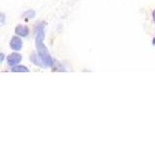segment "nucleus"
<instances>
[{
  "label": "nucleus",
  "mask_w": 155,
  "mask_h": 145,
  "mask_svg": "<svg viewBox=\"0 0 155 145\" xmlns=\"http://www.w3.org/2000/svg\"><path fill=\"white\" fill-rule=\"evenodd\" d=\"M45 21H39L36 23L35 28H34V33H35V44H36V50L37 54L40 56L44 65L46 67H52L54 64L51 53L48 52L47 47L44 44L45 40Z\"/></svg>",
  "instance_id": "f257e3e1"
},
{
  "label": "nucleus",
  "mask_w": 155,
  "mask_h": 145,
  "mask_svg": "<svg viewBox=\"0 0 155 145\" xmlns=\"http://www.w3.org/2000/svg\"><path fill=\"white\" fill-rule=\"evenodd\" d=\"M22 46H23V44H22L21 37L18 35H15L12 37L11 41H10V47H11L13 50L19 51L22 48Z\"/></svg>",
  "instance_id": "f03ea898"
},
{
  "label": "nucleus",
  "mask_w": 155,
  "mask_h": 145,
  "mask_svg": "<svg viewBox=\"0 0 155 145\" xmlns=\"http://www.w3.org/2000/svg\"><path fill=\"white\" fill-rule=\"evenodd\" d=\"M21 59H22V57L19 53L14 52V53H11V54L7 56V64L9 67L12 68L14 66L18 65V63L21 61Z\"/></svg>",
  "instance_id": "7ed1b4c3"
},
{
  "label": "nucleus",
  "mask_w": 155,
  "mask_h": 145,
  "mask_svg": "<svg viewBox=\"0 0 155 145\" xmlns=\"http://www.w3.org/2000/svg\"><path fill=\"white\" fill-rule=\"evenodd\" d=\"M29 28L25 25H22V24H18V25L15 28V33L16 35L19 37H27L29 35Z\"/></svg>",
  "instance_id": "20e7f679"
},
{
  "label": "nucleus",
  "mask_w": 155,
  "mask_h": 145,
  "mask_svg": "<svg viewBox=\"0 0 155 145\" xmlns=\"http://www.w3.org/2000/svg\"><path fill=\"white\" fill-rule=\"evenodd\" d=\"M30 61L33 63L34 65L36 66H39V67H42V68H45L46 66L44 65V63L42 61V59L40 58V56H39L37 53H32V54L30 55Z\"/></svg>",
  "instance_id": "39448f33"
},
{
  "label": "nucleus",
  "mask_w": 155,
  "mask_h": 145,
  "mask_svg": "<svg viewBox=\"0 0 155 145\" xmlns=\"http://www.w3.org/2000/svg\"><path fill=\"white\" fill-rule=\"evenodd\" d=\"M11 71L13 72H29V69L27 67L25 66H23V65H16V66H14L11 68Z\"/></svg>",
  "instance_id": "423d86ee"
},
{
  "label": "nucleus",
  "mask_w": 155,
  "mask_h": 145,
  "mask_svg": "<svg viewBox=\"0 0 155 145\" xmlns=\"http://www.w3.org/2000/svg\"><path fill=\"white\" fill-rule=\"evenodd\" d=\"M23 17L26 18H33L35 17V12L32 11V10H27V11L23 14Z\"/></svg>",
  "instance_id": "0eeeda50"
},
{
  "label": "nucleus",
  "mask_w": 155,
  "mask_h": 145,
  "mask_svg": "<svg viewBox=\"0 0 155 145\" xmlns=\"http://www.w3.org/2000/svg\"><path fill=\"white\" fill-rule=\"evenodd\" d=\"M4 21H5V16H4V14L2 13L1 14V24H4Z\"/></svg>",
  "instance_id": "6e6552de"
},
{
  "label": "nucleus",
  "mask_w": 155,
  "mask_h": 145,
  "mask_svg": "<svg viewBox=\"0 0 155 145\" xmlns=\"http://www.w3.org/2000/svg\"><path fill=\"white\" fill-rule=\"evenodd\" d=\"M152 19H153V21L155 23V9L153 10V12H152Z\"/></svg>",
  "instance_id": "1a4fd4ad"
},
{
  "label": "nucleus",
  "mask_w": 155,
  "mask_h": 145,
  "mask_svg": "<svg viewBox=\"0 0 155 145\" xmlns=\"http://www.w3.org/2000/svg\"><path fill=\"white\" fill-rule=\"evenodd\" d=\"M4 59V53H1V62H3Z\"/></svg>",
  "instance_id": "9d476101"
},
{
  "label": "nucleus",
  "mask_w": 155,
  "mask_h": 145,
  "mask_svg": "<svg viewBox=\"0 0 155 145\" xmlns=\"http://www.w3.org/2000/svg\"><path fill=\"white\" fill-rule=\"evenodd\" d=\"M152 45H153V46H155V37L152 39Z\"/></svg>",
  "instance_id": "9b49d317"
}]
</instances>
